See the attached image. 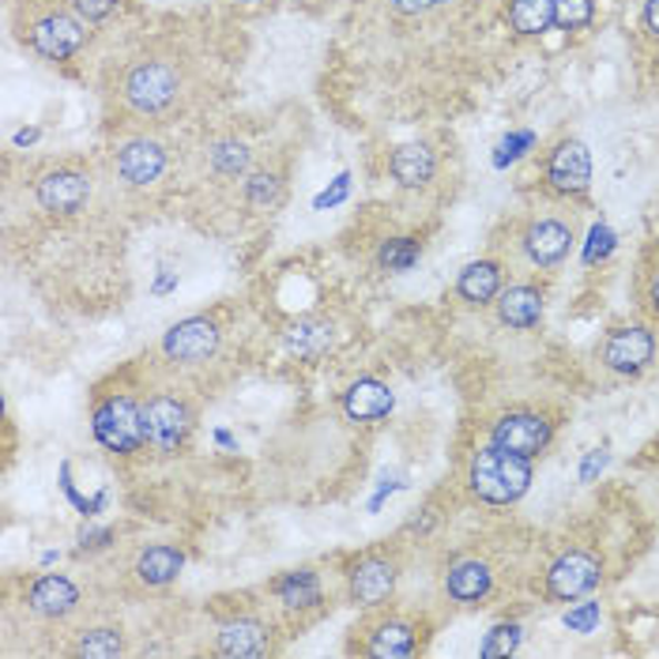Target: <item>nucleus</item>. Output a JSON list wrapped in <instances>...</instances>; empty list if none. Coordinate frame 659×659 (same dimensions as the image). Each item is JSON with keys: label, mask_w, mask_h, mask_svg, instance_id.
<instances>
[{"label": "nucleus", "mask_w": 659, "mask_h": 659, "mask_svg": "<svg viewBox=\"0 0 659 659\" xmlns=\"http://www.w3.org/2000/svg\"><path fill=\"white\" fill-rule=\"evenodd\" d=\"M531 486V460L517 453L490 445L475 453L472 460V490L490 505H509L528 494Z\"/></svg>", "instance_id": "obj_1"}, {"label": "nucleus", "mask_w": 659, "mask_h": 659, "mask_svg": "<svg viewBox=\"0 0 659 659\" xmlns=\"http://www.w3.org/2000/svg\"><path fill=\"white\" fill-rule=\"evenodd\" d=\"M94 437L110 448V453H140L148 445V418H143V407L129 396H110L94 407Z\"/></svg>", "instance_id": "obj_2"}, {"label": "nucleus", "mask_w": 659, "mask_h": 659, "mask_svg": "<svg viewBox=\"0 0 659 659\" xmlns=\"http://www.w3.org/2000/svg\"><path fill=\"white\" fill-rule=\"evenodd\" d=\"M178 88H181L178 72L162 61H143L125 75V99H129V107L140 113L166 110L170 102L178 99Z\"/></svg>", "instance_id": "obj_3"}, {"label": "nucleus", "mask_w": 659, "mask_h": 659, "mask_svg": "<svg viewBox=\"0 0 659 659\" xmlns=\"http://www.w3.org/2000/svg\"><path fill=\"white\" fill-rule=\"evenodd\" d=\"M143 418H148V445H155L159 453H178L185 445L189 429H193V410H189V404L166 393L143 407Z\"/></svg>", "instance_id": "obj_4"}, {"label": "nucleus", "mask_w": 659, "mask_h": 659, "mask_svg": "<svg viewBox=\"0 0 659 659\" xmlns=\"http://www.w3.org/2000/svg\"><path fill=\"white\" fill-rule=\"evenodd\" d=\"M490 445L505 448V453H517V456H539L543 448L550 445V423L543 415H531V410H513L494 423Z\"/></svg>", "instance_id": "obj_5"}, {"label": "nucleus", "mask_w": 659, "mask_h": 659, "mask_svg": "<svg viewBox=\"0 0 659 659\" xmlns=\"http://www.w3.org/2000/svg\"><path fill=\"white\" fill-rule=\"evenodd\" d=\"M219 351V328L215 321L207 317H189V321H178L174 328L162 336V355L170 362H204L212 358Z\"/></svg>", "instance_id": "obj_6"}, {"label": "nucleus", "mask_w": 659, "mask_h": 659, "mask_svg": "<svg viewBox=\"0 0 659 659\" xmlns=\"http://www.w3.org/2000/svg\"><path fill=\"white\" fill-rule=\"evenodd\" d=\"M599 561L591 558V554L585 550H569V554H561L558 561L550 566L547 572V588H550V596L554 599H580V596H588L591 588L599 585Z\"/></svg>", "instance_id": "obj_7"}, {"label": "nucleus", "mask_w": 659, "mask_h": 659, "mask_svg": "<svg viewBox=\"0 0 659 659\" xmlns=\"http://www.w3.org/2000/svg\"><path fill=\"white\" fill-rule=\"evenodd\" d=\"M656 355V339L648 328H618L604 343V362L615 374H641Z\"/></svg>", "instance_id": "obj_8"}, {"label": "nucleus", "mask_w": 659, "mask_h": 659, "mask_svg": "<svg viewBox=\"0 0 659 659\" xmlns=\"http://www.w3.org/2000/svg\"><path fill=\"white\" fill-rule=\"evenodd\" d=\"M91 196V181L75 170H53L38 181V204L53 215H75Z\"/></svg>", "instance_id": "obj_9"}, {"label": "nucleus", "mask_w": 659, "mask_h": 659, "mask_svg": "<svg viewBox=\"0 0 659 659\" xmlns=\"http://www.w3.org/2000/svg\"><path fill=\"white\" fill-rule=\"evenodd\" d=\"M27 38H31V45L42 57H50V61H64V57H72L83 45V27L75 23L72 16L53 12V16L38 19Z\"/></svg>", "instance_id": "obj_10"}, {"label": "nucleus", "mask_w": 659, "mask_h": 659, "mask_svg": "<svg viewBox=\"0 0 659 659\" xmlns=\"http://www.w3.org/2000/svg\"><path fill=\"white\" fill-rule=\"evenodd\" d=\"M550 185L558 189V193H585L588 181H591V155L588 148L580 140H566L558 151L550 155Z\"/></svg>", "instance_id": "obj_11"}, {"label": "nucleus", "mask_w": 659, "mask_h": 659, "mask_svg": "<svg viewBox=\"0 0 659 659\" xmlns=\"http://www.w3.org/2000/svg\"><path fill=\"white\" fill-rule=\"evenodd\" d=\"M396 588V566L388 558H362L351 569V599L362 607H377L393 596Z\"/></svg>", "instance_id": "obj_12"}, {"label": "nucleus", "mask_w": 659, "mask_h": 659, "mask_svg": "<svg viewBox=\"0 0 659 659\" xmlns=\"http://www.w3.org/2000/svg\"><path fill=\"white\" fill-rule=\"evenodd\" d=\"M75 604H80V588H75L69 577H57V572L38 577L31 591H27V607H31L38 618H64V615H72Z\"/></svg>", "instance_id": "obj_13"}, {"label": "nucleus", "mask_w": 659, "mask_h": 659, "mask_svg": "<svg viewBox=\"0 0 659 659\" xmlns=\"http://www.w3.org/2000/svg\"><path fill=\"white\" fill-rule=\"evenodd\" d=\"M162 170H166V151L155 140H129L118 151V174L129 185H151V181H159Z\"/></svg>", "instance_id": "obj_14"}, {"label": "nucleus", "mask_w": 659, "mask_h": 659, "mask_svg": "<svg viewBox=\"0 0 659 659\" xmlns=\"http://www.w3.org/2000/svg\"><path fill=\"white\" fill-rule=\"evenodd\" d=\"M569 245H572V234H569V226L558 223V219H539V223H531L528 234H524V253H528L539 267L566 261Z\"/></svg>", "instance_id": "obj_15"}, {"label": "nucleus", "mask_w": 659, "mask_h": 659, "mask_svg": "<svg viewBox=\"0 0 659 659\" xmlns=\"http://www.w3.org/2000/svg\"><path fill=\"white\" fill-rule=\"evenodd\" d=\"M393 404L396 399L388 393V385L374 377H362L343 393V410H347V418H355V423H377V418H385L388 410H393Z\"/></svg>", "instance_id": "obj_16"}, {"label": "nucleus", "mask_w": 659, "mask_h": 659, "mask_svg": "<svg viewBox=\"0 0 659 659\" xmlns=\"http://www.w3.org/2000/svg\"><path fill=\"white\" fill-rule=\"evenodd\" d=\"M219 656H237V659H253L267 652V626L256 622V618H234L219 629Z\"/></svg>", "instance_id": "obj_17"}, {"label": "nucleus", "mask_w": 659, "mask_h": 659, "mask_svg": "<svg viewBox=\"0 0 659 659\" xmlns=\"http://www.w3.org/2000/svg\"><path fill=\"white\" fill-rule=\"evenodd\" d=\"M498 317L509 328H535L543 317V294L535 286H509V291L498 294Z\"/></svg>", "instance_id": "obj_18"}, {"label": "nucleus", "mask_w": 659, "mask_h": 659, "mask_svg": "<svg viewBox=\"0 0 659 659\" xmlns=\"http://www.w3.org/2000/svg\"><path fill=\"white\" fill-rule=\"evenodd\" d=\"M456 291H460V298L472 302V305L494 302L501 294V267L494 264V261L467 264L464 272H460V283H456Z\"/></svg>", "instance_id": "obj_19"}, {"label": "nucleus", "mask_w": 659, "mask_h": 659, "mask_svg": "<svg viewBox=\"0 0 659 659\" xmlns=\"http://www.w3.org/2000/svg\"><path fill=\"white\" fill-rule=\"evenodd\" d=\"M181 566H185V554H181L178 547L159 543V547H148L136 558V577L143 580V585L162 588V585H170V580L178 577Z\"/></svg>", "instance_id": "obj_20"}, {"label": "nucleus", "mask_w": 659, "mask_h": 659, "mask_svg": "<svg viewBox=\"0 0 659 659\" xmlns=\"http://www.w3.org/2000/svg\"><path fill=\"white\" fill-rule=\"evenodd\" d=\"M286 347L298 358H321L332 347V324L324 317H302L286 328Z\"/></svg>", "instance_id": "obj_21"}, {"label": "nucleus", "mask_w": 659, "mask_h": 659, "mask_svg": "<svg viewBox=\"0 0 659 659\" xmlns=\"http://www.w3.org/2000/svg\"><path fill=\"white\" fill-rule=\"evenodd\" d=\"M490 585H494V577L483 561H456L445 577L448 596L460 599V604H475V599H483L486 591H490Z\"/></svg>", "instance_id": "obj_22"}, {"label": "nucleus", "mask_w": 659, "mask_h": 659, "mask_svg": "<svg viewBox=\"0 0 659 659\" xmlns=\"http://www.w3.org/2000/svg\"><path fill=\"white\" fill-rule=\"evenodd\" d=\"M393 178L404 189H418L434 178V151L423 143H407V148L393 151Z\"/></svg>", "instance_id": "obj_23"}, {"label": "nucleus", "mask_w": 659, "mask_h": 659, "mask_svg": "<svg viewBox=\"0 0 659 659\" xmlns=\"http://www.w3.org/2000/svg\"><path fill=\"white\" fill-rule=\"evenodd\" d=\"M275 591H280L283 607H291V610H310V607L321 604V580H317V572H313V569L286 572L280 585H275Z\"/></svg>", "instance_id": "obj_24"}, {"label": "nucleus", "mask_w": 659, "mask_h": 659, "mask_svg": "<svg viewBox=\"0 0 659 659\" xmlns=\"http://www.w3.org/2000/svg\"><path fill=\"white\" fill-rule=\"evenodd\" d=\"M415 652V629L407 622H381L369 637V656H410Z\"/></svg>", "instance_id": "obj_25"}, {"label": "nucleus", "mask_w": 659, "mask_h": 659, "mask_svg": "<svg viewBox=\"0 0 659 659\" xmlns=\"http://www.w3.org/2000/svg\"><path fill=\"white\" fill-rule=\"evenodd\" d=\"M509 19L520 34H543L554 23V0H513Z\"/></svg>", "instance_id": "obj_26"}, {"label": "nucleus", "mask_w": 659, "mask_h": 659, "mask_svg": "<svg viewBox=\"0 0 659 659\" xmlns=\"http://www.w3.org/2000/svg\"><path fill=\"white\" fill-rule=\"evenodd\" d=\"M125 652V641H121V629H88V633H80V641H75L72 656H88V659H113Z\"/></svg>", "instance_id": "obj_27"}, {"label": "nucleus", "mask_w": 659, "mask_h": 659, "mask_svg": "<svg viewBox=\"0 0 659 659\" xmlns=\"http://www.w3.org/2000/svg\"><path fill=\"white\" fill-rule=\"evenodd\" d=\"M418 242H410V237H393V242L381 245L377 253V264L385 267V272H407V267L418 264Z\"/></svg>", "instance_id": "obj_28"}, {"label": "nucleus", "mask_w": 659, "mask_h": 659, "mask_svg": "<svg viewBox=\"0 0 659 659\" xmlns=\"http://www.w3.org/2000/svg\"><path fill=\"white\" fill-rule=\"evenodd\" d=\"M212 166L219 174L234 178V174H245L250 170V151H245V143H234V140H223L212 148Z\"/></svg>", "instance_id": "obj_29"}, {"label": "nucleus", "mask_w": 659, "mask_h": 659, "mask_svg": "<svg viewBox=\"0 0 659 659\" xmlns=\"http://www.w3.org/2000/svg\"><path fill=\"white\" fill-rule=\"evenodd\" d=\"M524 641V629L517 622L509 626H494L490 633H486V645H483V656H513Z\"/></svg>", "instance_id": "obj_30"}, {"label": "nucleus", "mask_w": 659, "mask_h": 659, "mask_svg": "<svg viewBox=\"0 0 659 659\" xmlns=\"http://www.w3.org/2000/svg\"><path fill=\"white\" fill-rule=\"evenodd\" d=\"M554 23L577 31L591 23V0H554Z\"/></svg>", "instance_id": "obj_31"}, {"label": "nucleus", "mask_w": 659, "mask_h": 659, "mask_svg": "<svg viewBox=\"0 0 659 659\" xmlns=\"http://www.w3.org/2000/svg\"><path fill=\"white\" fill-rule=\"evenodd\" d=\"M615 253V231H610L607 223H596L588 234V250H585V261L596 264V261H607V256Z\"/></svg>", "instance_id": "obj_32"}, {"label": "nucleus", "mask_w": 659, "mask_h": 659, "mask_svg": "<svg viewBox=\"0 0 659 659\" xmlns=\"http://www.w3.org/2000/svg\"><path fill=\"white\" fill-rule=\"evenodd\" d=\"M275 200H280V181L272 174H253L250 178V204L267 207V204H275Z\"/></svg>", "instance_id": "obj_33"}, {"label": "nucleus", "mask_w": 659, "mask_h": 659, "mask_svg": "<svg viewBox=\"0 0 659 659\" xmlns=\"http://www.w3.org/2000/svg\"><path fill=\"white\" fill-rule=\"evenodd\" d=\"M75 16L88 19V23H102V19H110L118 12V0H72Z\"/></svg>", "instance_id": "obj_34"}, {"label": "nucleus", "mask_w": 659, "mask_h": 659, "mask_svg": "<svg viewBox=\"0 0 659 659\" xmlns=\"http://www.w3.org/2000/svg\"><path fill=\"white\" fill-rule=\"evenodd\" d=\"M599 622V604H580L577 610H569L566 615V626L577 629V633H591Z\"/></svg>", "instance_id": "obj_35"}, {"label": "nucleus", "mask_w": 659, "mask_h": 659, "mask_svg": "<svg viewBox=\"0 0 659 659\" xmlns=\"http://www.w3.org/2000/svg\"><path fill=\"white\" fill-rule=\"evenodd\" d=\"M437 4H448V0H393V8H396V12H404V16L429 12V8H437Z\"/></svg>", "instance_id": "obj_36"}, {"label": "nucleus", "mask_w": 659, "mask_h": 659, "mask_svg": "<svg viewBox=\"0 0 659 659\" xmlns=\"http://www.w3.org/2000/svg\"><path fill=\"white\" fill-rule=\"evenodd\" d=\"M528 143H531V132H520V136L505 140V143H501V155H498V162H505V159H517V155H520L517 148H528Z\"/></svg>", "instance_id": "obj_37"}, {"label": "nucleus", "mask_w": 659, "mask_h": 659, "mask_svg": "<svg viewBox=\"0 0 659 659\" xmlns=\"http://www.w3.org/2000/svg\"><path fill=\"white\" fill-rule=\"evenodd\" d=\"M343 193H347V174H343V178H339V185L332 189V193H324V196L317 200V204H336V200H339Z\"/></svg>", "instance_id": "obj_38"}, {"label": "nucleus", "mask_w": 659, "mask_h": 659, "mask_svg": "<svg viewBox=\"0 0 659 659\" xmlns=\"http://www.w3.org/2000/svg\"><path fill=\"white\" fill-rule=\"evenodd\" d=\"M645 19H648V27L659 34V0H648L645 4Z\"/></svg>", "instance_id": "obj_39"}, {"label": "nucleus", "mask_w": 659, "mask_h": 659, "mask_svg": "<svg viewBox=\"0 0 659 659\" xmlns=\"http://www.w3.org/2000/svg\"><path fill=\"white\" fill-rule=\"evenodd\" d=\"M652 310L659 313V275H656V283H652Z\"/></svg>", "instance_id": "obj_40"}]
</instances>
